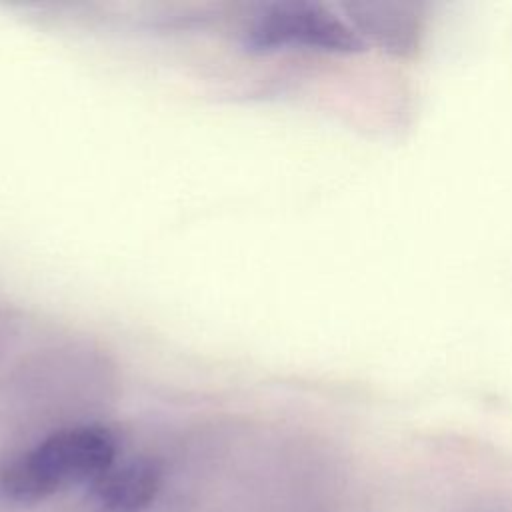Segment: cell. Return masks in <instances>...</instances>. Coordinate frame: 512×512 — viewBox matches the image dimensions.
Wrapping results in <instances>:
<instances>
[{
  "mask_svg": "<svg viewBox=\"0 0 512 512\" xmlns=\"http://www.w3.org/2000/svg\"><path fill=\"white\" fill-rule=\"evenodd\" d=\"M116 436L98 424L60 428L0 466V496L36 504L60 488L92 484L114 466Z\"/></svg>",
  "mask_w": 512,
  "mask_h": 512,
  "instance_id": "1",
  "label": "cell"
},
{
  "mask_svg": "<svg viewBox=\"0 0 512 512\" xmlns=\"http://www.w3.org/2000/svg\"><path fill=\"white\" fill-rule=\"evenodd\" d=\"M244 42L252 50L308 48L320 52H358L364 36L336 10L308 0H284L264 6L248 22Z\"/></svg>",
  "mask_w": 512,
  "mask_h": 512,
  "instance_id": "2",
  "label": "cell"
},
{
  "mask_svg": "<svg viewBox=\"0 0 512 512\" xmlns=\"http://www.w3.org/2000/svg\"><path fill=\"white\" fill-rule=\"evenodd\" d=\"M160 488L162 468L150 458L112 466L92 482V492L106 512H142L156 500Z\"/></svg>",
  "mask_w": 512,
  "mask_h": 512,
  "instance_id": "3",
  "label": "cell"
}]
</instances>
